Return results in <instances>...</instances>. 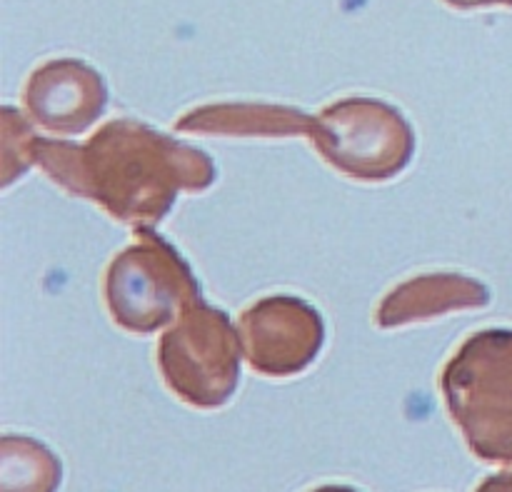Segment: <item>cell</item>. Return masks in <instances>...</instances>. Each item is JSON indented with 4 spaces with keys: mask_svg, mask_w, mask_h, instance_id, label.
<instances>
[]
</instances>
